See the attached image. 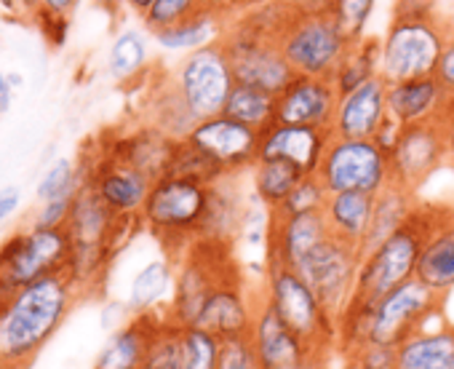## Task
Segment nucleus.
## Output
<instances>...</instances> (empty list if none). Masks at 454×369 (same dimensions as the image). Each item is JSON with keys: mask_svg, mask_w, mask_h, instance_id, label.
I'll return each instance as SVG.
<instances>
[{"mask_svg": "<svg viewBox=\"0 0 454 369\" xmlns=\"http://www.w3.org/2000/svg\"><path fill=\"white\" fill-rule=\"evenodd\" d=\"M78 297L81 289L67 271L9 294L0 305V366L27 369L62 329Z\"/></svg>", "mask_w": 454, "mask_h": 369, "instance_id": "f257e3e1", "label": "nucleus"}, {"mask_svg": "<svg viewBox=\"0 0 454 369\" xmlns=\"http://www.w3.org/2000/svg\"><path fill=\"white\" fill-rule=\"evenodd\" d=\"M208 193L211 184L179 174H163L153 182L139 220L171 260H179L198 241L208 209Z\"/></svg>", "mask_w": 454, "mask_h": 369, "instance_id": "f03ea898", "label": "nucleus"}, {"mask_svg": "<svg viewBox=\"0 0 454 369\" xmlns=\"http://www.w3.org/2000/svg\"><path fill=\"white\" fill-rule=\"evenodd\" d=\"M438 217L441 215L433 207L417 204L411 217L387 241H382L374 252H369L361 260L358 284H356L350 302L374 308L387 292L411 281L417 276V265H419L425 241L433 233Z\"/></svg>", "mask_w": 454, "mask_h": 369, "instance_id": "7ed1b4c3", "label": "nucleus"}, {"mask_svg": "<svg viewBox=\"0 0 454 369\" xmlns=\"http://www.w3.org/2000/svg\"><path fill=\"white\" fill-rule=\"evenodd\" d=\"M449 41V22L441 14L393 17L382 38L380 78L385 83H401L435 75Z\"/></svg>", "mask_w": 454, "mask_h": 369, "instance_id": "20e7f679", "label": "nucleus"}, {"mask_svg": "<svg viewBox=\"0 0 454 369\" xmlns=\"http://www.w3.org/2000/svg\"><path fill=\"white\" fill-rule=\"evenodd\" d=\"M73 239L67 228L27 225L0 244V300L54 273L70 271Z\"/></svg>", "mask_w": 454, "mask_h": 369, "instance_id": "39448f33", "label": "nucleus"}, {"mask_svg": "<svg viewBox=\"0 0 454 369\" xmlns=\"http://www.w3.org/2000/svg\"><path fill=\"white\" fill-rule=\"evenodd\" d=\"M262 300L310 350H334L337 318L321 305L316 292L297 271L284 265H268Z\"/></svg>", "mask_w": 454, "mask_h": 369, "instance_id": "423d86ee", "label": "nucleus"}, {"mask_svg": "<svg viewBox=\"0 0 454 369\" xmlns=\"http://www.w3.org/2000/svg\"><path fill=\"white\" fill-rule=\"evenodd\" d=\"M350 43L353 41L342 33L332 9L286 12L278 30V46L294 75L332 78Z\"/></svg>", "mask_w": 454, "mask_h": 369, "instance_id": "0eeeda50", "label": "nucleus"}, {"mask_svg": "<svg viewBox=\"0 0 454 369\" xmlns=\"http://www.w3.org/2000/svg\"><path fill=\"white\" fill-rule=\"evenodd\" d=\"M239 268L231 247L214 241H195L179 260H174V294L166 305V318L182 329L198 326L211 292Z\"/></svg>", "mask_w": 454, "mask_h": 369, "instance_id": "6e6552de", "label": "nucleus"}, {"mask_svg": "<svg viewBox=\"0 0 454 369\" xmlns=\"http://www.w3.org/2000/svg\"><path fill=\"white\" fill-rule=\"evenodd\" d=\"M316 177L321 179L329 196L334 193L380 196L387 184H393L390 155L374 139L332 137Z\"/></svg>", "mask_w": 454, "mask_h": 369, "instance_id": "1a4fd4ad", "label": "nucleus"}, {"mask_svg": "<svg viewBox=\"0 0 454 369\" xmlns=\"http://www.w3.org/2000/svg\"><path fill=\"white\" fill-rule=\"evenodd\" d=\"M187 110L195 121H206L224 113L227 97L236 86V75L222 41L190 51L171 75Z\"/></svg>", "mask_w": 454, "mask_h": 369, "instance_id": "9d476101", "label": "nucleus"}, {"mask_svg": "<svg viewBox=\"0 0 454 369\" xmlns=\"http://www.w3.org/2000/svg\"><path fill=\"white\" fill-rule=\"evenodd\" d=\"M361 260L364 255L358 247L329 236L308 260L297 265V273L308 281V287L316 292L321 305L334 318H340L353 300Z\"/></svg>", "mask_w": 454, "mask_h": 369, "instance_id": "9b49d317", "label": "nucleus"}, {"mask_svg": "<svg viewBox=\"0 0 454 369\" xmlns=\"http://www.w3.org/2000/svg\"><path fill=\"white\" fill-rule=\"evenodd\" d=\"M443 297L422 287L417 279L395 287L387 292L372 310V332L369 342L382 345H403L411 334L425 329V321L435 313H441Z\"/></svg>", "mask_w": 454, "mask_h": 369, "instance_id": "f8f14e48", "label": "nucleus"}, {"mask_svg": "<svg viewBox=\"0 0 454 369\" xmlns=\"http://www.w3.org/2000/svg\"><path fill=\"white\" fill-rule=\"evenodd\" d=\"M449 163V145L438 121L403 126L390 150V177L398 188L417 193L422 184Z\"/></svg>", "mask_w": 454, "mask_h": 369, "instance_id": "ddd939ff", "label": "nucleus"}, {"mask_svg": "<svg viewBox=\"0 0 454 369\" xmlns=\"http://www.w3.org/2000/svg\"><path fill=\"white\" fill-rule=\"evenodd\" d=\"M260 137L262 131L231 118V115H214L198 121L190 131L187 142L206 153L227 177H236L247 169H254L260 161Z\"/></svg>", "mask_w": 454, "mask_h": 369, "instance_id": "4468645a", "label": "nucleus"}, {"mask_svg": "<svg viewBox=\"0 0 454 369\" xmlns=\"http://www.w3.org/2000/svg\"><path fill=\"white\" fill-rule=\"evenodd\" d=\"M262 302V289H252L241 271L236 268L231 276H227L208 297L198 326L208 329L211 334H216L219 340H231V337H241V334H252L257 310Z\"/></svg>", "mask_w": 454, "mask_h": 369, "instance_id": "2eb2a0df", "label": "nucleus"}, {"mask_svg": "<svg viewBox=\"0 0 454 369\" xmlns=\"http://www.w3.org/2000/svg\"><path fill=\"white\" fill-rule=\"evenodd\" d=\"M86 184L115 217L134 220L145 209L153 179L131 163L121 161L118 155H110L86 177Z\"/></svg>", "mask_w": 454, "mask_h": 369, "instance_id": "dca6fc26", "label": "nucleus"}, {"mask_svg": "<svg viewBox=\"0 0 454 369\" xmlns=\"http://www.w3.org/2000/svg\"><path fill=\"white\" fill-rule=\"evenodd\" d=\"M337 105H340V91L332 83V78L294 75L292 83L278 94L276 123L313 126V129L332 131Z\"/></svg>", "mask_w": 454, "mask_h": 369, "instance_id": "f3484780", "label": "nucleus"}, {"mask_svg": "<svg viewBox=\"0 0 454 369\" xmlns=\"http://www.w3.org/2000/svg\"><path fill=\"white\" fill-rule=\"evenodd\" d=\"M329 225L324 220V212L316 215H281L270 212L268 225V265H284L297 271L302 260H308L326 239Z\"/></svg>", "mask_w": 454, "mask_h": 369, "instance_id": "a211bd4d", "label": "nucleus"}, {"mask_svg": "<svg viewBox=\"0 0 454 369\" xmlns=\"http://www.w3.org/2000/svg\"><path fill=\"white\" fill-rule=\"evenodd\" d=\"M329 139H332L329 129L273 123L260 137V161H289L305 177H313L318 174Z\"/></svg>", "mask_w": 454, "mask_h": 369, "instance_id": "6ab92c4d", "label": "nucleus"}, {"mask_svg": "<svg viewBox=\"0 0 454 369\" xmlns=\"http://www.w3.org/2000/svg\"><path fill=\"white\" fill-rule=\"evenodd\" d=\"M387 118V83L377 75L350 94L340 97L332 137L340 139H374Z\"/></svg>", "mask_w": 454, "mask_h": 369, "instance_id": "aec40b11", "label": "nucleus"}, {"mask_svg": "<svg viewBox=\"0 0 454 369\" xmlns=\"http://www.w3.org/2000/svg\"><path fill=\"white\" fill-rule=\"evenodd\" d=\"M451 97L435 75L387 83V115L401 126L441 121Z\"/></svg>", "mask_w": 454, "mask_h": 369, "instance_id": "412c9836", "label": "nucleus"}, {"mask_svg": "<svg viewBox=\"0 0 454 369\" xmlns=\"http://www.w3.org/2000/svg\"><path fill=\"white\" fill-rule=\"evenodd\" d=\"M160 321H163V316H158V313L129 316L107 337L105 348L99 350V356L94 361V369H139Z\"/></svg>", "mask_w": 454, "mask_h": 369, "instance_id": "4be33fe9", "label": "nucleus"}, {"mask_svg": "<svg viewBox=\"0 0 454 369\" xmlns=\"http://www.w3.org/2000/svg\"><path fill=\"white\" fill-rule=\"evenodd\" d=\"M252 340L257 345L262 369H292L297 361H302L310 348L265 305L260 302L254 326H252Z\"/></svg>", "mask_w": 454, "mask_h": 369, "instance_id": "5701e85b", "label": "nucleus"}, {"mask_svg": "<svg viewBox=\"0 0 454 369\" xmlns=\"http://www.w3.org/2000/svg\"><path fill=\"white\" fill-rule=\"evenodd\" d=\"M422 287L446 297L454 289V212H443L425 241L417 276Z\"/></svg>", "mask_w": 454, "mask_h": 369, "instance_id": "b1692460", "label": "nucleus"}, {"mask_svg": "<svg viewBox=\"0 0 454 369\" xmlns=\"http://www.w3.org/2000/svg\"><path fill=\"white\" fill-rule=\"evenodd\" d=\"M374 201H377V196H369V193H334V196H329L326 207H324V220L329 225V233L334 239L361 249V244L372 228Z\"/></svg>", "mask_w": 454, "mask_h": 369, "instance_id": "393cba45", "label": "nucleus"}, {"mask_svg": "<svg viewBox=\"0 0 454 369\" xmlns=\"http://www.w3.org/2000/svg\"><path fill=\"white\" fill-rule=\"evenodd\" d=\"M233 179L236 177H224L216 184H211L208 209H206L198 241H214V244L233 247L236 236L241 233L244 207H241V199L231 191Z\"/></svg>", "mask_w": 454, "mask_h": 369, "instance_id": "a878e982", "label": "nucleus"}, {"mask_svg": "<svg viewBox=\"0 0 454 369\" xmlns=\"http://www.w3.org/2000/svg\"><path fill=\"white\" fill-rule=\"evenodd\" d=\"M395 369H454V324L411 334L398 345Z\"/></svg>", "mask_w": 454, "mask_h": 369, "instance_id": "bb28decb", "label": "nucleus"}, {"mask_svg": "<svg viewBox=\"0 0 454 369\" xmlns=\"http://www.w3.org/2000/svg\"><path fill=\"white\" fill-rule=\"evenodd\" d=\"M174 150H176V139L166 137L163 131H158L155 126L147 123L145 129L131 134L123 142V147L118 153H113V155H118L121 161H126L134 169L145 171L155 182L158 177H163L168 171Z\"/></svg>", "mask_w": 454, "mask_h": 369, "instance_id": "cd10ccee", "label": "nucleus"}, {"mask_svg": "<svg viewBox=\"0 0 454 369\" xmlns=\"http://www.w3.org/2000/svg\"><path fill=\"white\" fill-rule=\"evenodd\" d=\"M171 294H174V263H171V257L150 260L131 279L126 308L131 310V316L155 313L158 305L171 302Z\"/></svg>", "mask_w": 454, "mask_h": 369, "instance_id": "c85d7f7f", "label": "nucleus"}, {"mask_svg": "<svg viewBox=\"0 0 454 369\" xmlns=\"http://www.w3.org/2000/svg\"><path fill=\"white\" fill-rule=\"evenodd\" d=\"M227 12L222 9H203L200 14L168 27V30H160L155 33L153 38L158 41L160 49H168V51H195V49H203L208 43H216L222 41L224 35V27L227 22L222 20Z\"/></svg>", "mask_w": 454, "mask_h": 369, "instance_id": "c756f323", "label": "nucleus"}, {"mask_svg": "<svg viewBox=\"0 0 454 369\" xmlns=\"http://www.w3.org/2000/svg\"><path fill=\"white\" fill-rule=\"evenodd\" d=\"M417 209L414 193L398 188V184H387V188L377 196L374 201V217H372V228L361 244V255L366 257L369 252H374L382 241H387Z\"/></svg>", "mask_w": 454, "mask_h": 369, "instance_id": "7c9ffc66", "label": "nucleus"}, {"mask_svg": "<svg viewBox=\"0 0 454 369\" xmlns=\"http://www.w3.org/2000/svg\"><path fill=\"white\" fill-rule=\"evenodd\" d=\"M380 57H382V41L377 38H358L345 51L340 67L332 75V83L337 86L340 97L356 91L358 86L369 83L380 75Z\"/></svg>", "mask_w": 454, "mask_h": 369, "instance_id": "2f4dec72", "label": "nucleus"}, {"mask_svg": "<svg viewBox=\"0 0 454 369\" xmlns=\"http://www.w3.org/2000/svg\"><path fill=\"white\" fill-rule=\"evenodd\" d=\"M302 177L305 174L289 161H257V166L252 169L254 196L268 212H276L284 207V201L292 196Z\"/></svg>", "mask_w": 454, "mask_h": 369, "instance_id": "473e14b6", "label": "nucleus"}, {"mask_svg": "<svg viewBox=\"0 0 454 369\" xmlns=\"http://www.w3.org/2000/svg\"><path fill=\"white\" fill-rule=\"evenodd\" d=\"M276 105H278L276 94L254 89V86L236 83L231 97H227L224 115H231V118H236V121H241L257 131H265L276 123Z\"/></svg>", "mask_w": 454, "mask_h": 369, "instance_id": "72a5a7b5", "label": "nucleus"}, {"mask_svg": "<svg viewBox=\"0 0 454 369\" xmlns=\"http://www.w3.org/2000/svg\"><path fill=\"white\" fill-rule=\"evenodd\" d=\"M147 57V38L134 27L121 30L107 51V73L118 83H131L145 73Z\"/></svg>", "mask_w": 454, "mask_h": 369, "instance_id": "f704fd0d", "label": "nucleus"}, {"mask_svg": "<svg viewBox=\"0 0 454 369\" xmlns=\"http://www.w3.org/2000/svg\"><path fill=\"white\" fill-rule=\"evenodd\" d=\"M83 184H86V179H83L81 169L75 166V161L57 158L54 163H49V169L41 174V179L35 184V201L46 204V201H57V199H75Z\"/></svg>", "mask_w": 454, "mask_h": 369, "instance_id": "c9c22d12", "label": "nucleus"}, {"mask_svg": "<svg viewBox=\"0 0 454 369\" xmlns=\"http://www.w3.org/2000/svg\"><path fill=\"white\" fill-rule=\"evenodd\" d=\"M139 369H184L182 358V326L171 324L166 316L158 324L150 348L142 358Z\"/></svg>", "mask_w": 454, "mask_h": 369, "instance_id": "e433bc0d", "label": "nucleus"}, {"mask_svg": "<svg viewBox=\"0 0 454 369\" xmlns=\"http://www.w3.org/2000/svg\"><path fill=\"white\" fill-rule=\"evenodd\" d=\"M166 174L190 177V179H198L203 184H216L219 179L227 177L206 153H200L198 147H192L187 139L176 142V150H174V158H171V166H168Z\"/></svg>", "mask_w": 454, "mask_h": 369, "instance_id": "4c0bfd02", "label": "nucleus"}, {"mask_svg": "<svg viewBox=\"0 0 454 369\" xmlns=\"http://www.w3.org/2000/svg\"><path fill=\"white\" fill-rule=\"evenodd\" d=\"M219 337L203 326L182 329V358L184 369H216L219 358Z\"/></svg>", "mask_w": 454, "mask_h": 369, "instance_id": "58836bf2", "label": "nucleus"}, {"mask_svg": "<svg viewBox=\"0 0 454 369\" xmlns=\"http://www.w3.org/2000/svg\"><path fill=\"white\" fill-rule=\"evenodd\" d=\"M203 9H211L203 4V0H155L153 9L142 17V25L155 35L160 30H168V27L200 14Z\"/></svg>", "mask_w": 454, "mask_h": 369, "instance_id": "ea45409f", "label": "nucleus"}, {"mask_svg": "<svg viewBox=\"0 0 454 369\" xmlns=\"http://www.w3.org/2000/svg\"><path fill=\"white\" fill-rule=\"evenodd\" d=\"M326 199H329V193L316 174L302 177V182L292 191V196L284 201V207L276 212H281V215H316V212H324Z\"/></svg>", "mask_w": 454, "mask_h": 369, "instance_id": "a19ab883", "label": "nucleus"}, {"mask_svg": "<svg viewBox=\"0 0 454 369\" xmlns=\"http://www.w3.org/2000/svg\"><path fill=\"white\" fill-rule=\"evenodd\" d=\"M216 369H262V361H260V353H257L252 334L222 340Z\"/></svg>", "mask_w": 454, "mask_h": 369, "instance_id": "79ce46f5", "label": "nucleus"}, {"mask_svg": "<svg viewBox=\"0 0 454 369\" xmlns=\"http://www.w3.org/2000/svg\"><path fill=\"white\" fill-rule=\"evenodd\" d=\"M374 6H377V0H337L332 6V14L340 22L342 33L350 41H358V38H364V27L372 17Z\"/></svg>", "mask_w": 454, "mask_h": 369, "instance_id": "37998d69", "label": "nucleus"}, {"mask_svg": "<svg viewBox=\"0 0 454 369\" xmlns=\"http://www.w3.org/2000/svg\"><path fill=\"white\" fill-rule=\"evenodd\" d=\"M348 369H395L398 348L382 342H366L353 356H348Z\"/></svg>", "mask_w": 454, "mask_h": 369, "instance_id": "c03bdc74", "label": "nucleus"}, {"mask_svg": "<svg viewBox=\"0 0 454 369\" xmlns=\"http://www.w3.org/2000/svg\"><path fill=\"white\" fill-rule=\"evenodd\" d=\"M73 201L75 199H57V201L38 204L30 225H38V228H65L67 220H70V212H73Z\"/></svg>", "mask_w": 454, "mask_h": 369, "instance_id": "a18cd8bd", "label": "nucleus"}, {"mask_svg": "<svg viewBox=\"0 0 454 369\" xmlns=\"http://www.w3.org/2000/svg\"><path fill=\"white\" fill-rule=\"evenodd\" d=\"M81 6V0H38V20H57V22H67L75 9Z\"/></svg>", "mask_w": 454, "mask_h": 369, "instance_id": "49530a36", "label": "nucleus"}, {"mask_svg": "<svg viewBox=\"0 0 454 369\" xmlns=\"http://www.w3.org/2000/svg\"><path fill=\"white\" fill-rule=\"evenodd\" d=\"M435 78L441 81V86L446 89V94L454 99V38L446 43V49L441 54V62L435 67Z\"/></svg>", "mask_w": 454, "mask_h": 369, "instance_id": "de8ad7c7", "label": "nucleus"}, {"mask_svg": "<svg viewBox=\"0 0 454 369\" xmlns=\"http://www.w3.org/2000/svg\"><path fill=\"white\" fill-rule=\"evenodd\" d=\"M22 204V188L20 184H6L0 188V225H6Z\"/></svg>", "mask_w": 454, "mask_h": 369, "instance_id": "09e8293b", "label": "nucleus"}, {"mask_svg": "<svg viewBox=\"0 0 454 369\" xmlns=\"http://www.w3.org/2000/svg\"><path fill=\"white\" fill-rule=\"evenodd\" d=\"M337 4V0H284L286 12H326Z\"/></svg>", "mask_w": 454, "mask_h": 369, "instance_id": "8fccbe9b", "label": "nucleus"}, {"mask_svg": "<svg viewBox=\"0 0 454 369\" xmlns=\"http://www.w3.org/2000/svg\"><path fill=\"white\" fill-rule=\"evenodd\" d=\"M441 129H443V137H446V145H449V166L454 163V99L449 102V107L443 110L441 115Z\"/></svg>", "mask_w": 454, "mask_h": 369, "instance_id": "3c124183", "label": "nucleus"}, {"mask_svg": "<svg viewBox=\"0 0 454 369\" xmlns=\"http://www.w3.org/2000/svg\"><path fill=\"white\" fill-rule=\"evenodd\" d=\"M284 0H231L227 12L233 14H247V12H257V9H268V6H278Z\"/></svg>", "mask_w": 454, "mask_h": 369, "instance_id": "603ef678", "label": "nucleus"}, {"mask_svg": "<svg viewBox=\"0 0 454 369\" xmlns=\"http://www.w3.org/2000/svg\"><path fill=\"white\" fill-rule=\"evenodd\" d=\"M329 350H310L302 361H297L292 369H329Z\"/></svg>", "mask_w": 454, "mask_h": 369, "instance_id": "864d4df0", "label": "nucleus"}, {"mask_svg": "<svg viewBox=\"0 0 454 369\" xmlns=\"http://www.w3.org/2000/svg\"><path fill=\"white\" fill-rule=\"evenodd\" d=\"M12 102H14V86L9 81V73L0 70V115L9 113Z\"/></svg>", "mask_w": 454, "mask_h": 369, "instance_id": "5fc2aeb1", "label": "nucleus"}, {"mask_svg": "<svg viewBox=\"0 0 454 369\" xmlns=\"http://www.w3.org/2000/svg\"><path fill=\"white\" fill-rule=\"evenodd\" d=\"M4 6L12 14H25V17H35L38 14V0H4Z\"/></svg>", "mask_w": 454, "mask_h": 369, "instance_id": "6e6d98bb", "label": "nucleus"}, {"mask_svg": "<svg viewBox=\"0 0 454 369\" xmlns=\"http://www.w3.org/2000/svg\"><path fill=\"white\" fill-rule=\"evenodd\" d=\"M121 6H126L129 12H134V14H139V17H145L150 9H153V4L155 0H118Z\"/></svg>", "mask_w": 454, "mask_h": 369, "instance_id": "4d7b16f0", "label": "nucleus"}, {"mask_svg": "<svg viewBox=\"0 0 454 369\" xmlns=\"http://www.w3.org/2000/svg\"><path fill=\"white\" fill-rule=\"evenodd\" d=\"M94 6H102V9H115V6H121L118 0H91Z\"/></svg>", "mask_w": 454, "mask_h": 369, "instance_id": "13d9d810", "label": "nucleus"}, {"mask_svg": "<svg viewBox=\"0 0 454 369\" xmlns=\"http://www.w3.org/2000/svg\"><path fill=\"white\" fill-rule=\"evenodd\" d=\"M9 81H12V86H14V89H20V86H22V75H20V73H9Z\"/></svg>", "mask_w": 454, "mask_h": 369, "instance_id": "bf43d9fd", "label": "nucleus"}, {"mask_svg": "<svg viewBox=\"0 0 454 369\" xmlns=\"http://www.w3.org/2000/svg\"><path fill=\"white\" fill-rule=\"evenodd\" d=\"M449 35H451V38H454V17H451V20H449Z\"/></svg>", "mask_w": 454, "mask_h": 369, "instance_id": "052dcab7", "label": "nucleus"}, {"mask_svg": "<svg viewBox=\"0 0 454 369\" xmlns=\"http://www.w3.org/2000/svg\"><path fill=\"white\" fill-rule=\"evenodd\" d=\"M0 244H4V239H0Z\"/></svg>", "mask_w": 454, "mask_h": 369, "instance_id": "680f3d73", "label": "nucleus"}, {"mask_svg": "<svg viewBox=\"0 0 454 369\" xmlns=\"http://www.w3.org/2000/svg\"><path fill=\"white\" fill-rule=\"evenodd\" d=\"M451 169H454V163H451Z\"/></svg>", "mask_w": 454, "mask_h": 369, "instance_id": "e2e57ef3", "label": "nucleus"}]
</instances>
